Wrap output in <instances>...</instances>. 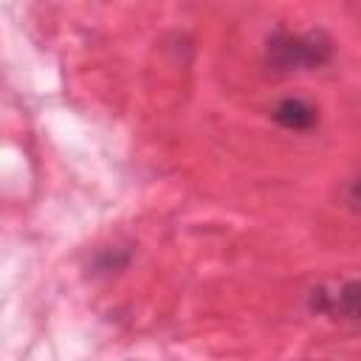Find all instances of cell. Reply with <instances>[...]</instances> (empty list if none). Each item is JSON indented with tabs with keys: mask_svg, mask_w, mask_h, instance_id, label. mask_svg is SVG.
<instances>
[{
	"mask_svg": "<svg viewBox=\"0 0 361 361\" xmlns=\"http://www.w3.org/2000/svg\"><path fill=\"white\" fill-rule=\"evenodd\" d=\"M330 39L322 31L288 34L279 31L268 42V62L276 71H310L330 59Z\"/></svg>",
	"mask_w": 361,
	"mask_h": 361,
	"instance_id": "6da1fadb",
	"label": "cell"
},
{
	"mask_svg": "<svg viewBox=\"0 0 361 361\" xmlns=\"http://www.w3.org/2000/svg\"><path fill=\"white\" fill-rule=\"evenodd\" d=\"M274 118H276V124H282L293 133H307L316 127L319 110L302 96H288L274 107Z\"/></svg>",
	"mask_w": 361,
	"mask_h": 361,
	"instance_id": "7a4b0ae2",
	"label": "cell"
},
{
	"mask_svg": "<svg viewBox=\"0 0 361 361\" xmlns=\"http://www.w3.org/2000/svg\"><path fill=\"white\" fill-rule=\"evenodd\" d=\"M319 307L344 319H361V282H347L338 288V293H322Z\"/></svg>",
	"mask_w": 361,
	"mask_h": 361,
	"instance_id": "3957f363",
	"label": "cell"
},
{
	"mask_svg": "<svg viewBox=\"0 0 361 361\" xmlns=\"http://www.w3.org/2000/svg\"><path fill=\"white\" fill-rule=\"evenodd\" d=\"M350 200H353V206L361 212V178H355V183L350 186Z\"/></svg>",
	"mask_w": 361,
	"mask_h": 361,
	"instance_id": "277c9868",
	"label": "cell"
}]
</instances>
